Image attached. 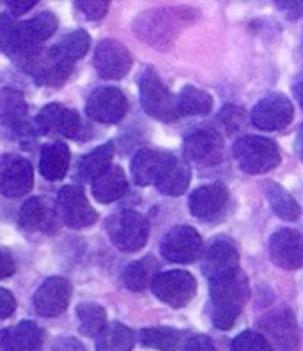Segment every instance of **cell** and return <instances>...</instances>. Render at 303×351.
Wrapping results in <instances>:
<instances>
[{"label": "cell", "instance_id": "cell-1", "mask_svg": "<svg viewBox=\"0 0 303 351\" xmlns=\"http://www.w3.org/2000/svg\"><path fill=\"white\" fill-rule=\"evenodd\" d=\"M211 322L217 328L229 330L248 300V277L236 270L226 277L210 280Z\"/></svg>", "mask_w": 303, "mask_h": 351}, {"label": "cell", "instance_id": "cell-2", "mask_svg": "<svg viewBox=\"0 0 303 351\" xmlns=\"http://www.w3.org/2000/svg\"><path fill=\"white\" fill-rule=\"evenodd\" d=\"M239 169L247 174H265L280 163V151L274 141L248 135L241 137L232 147Z\"/></svg>", "mask_w": 303, "mask_h": 351}, {"label": "cell", "instance_id": "cell-3", "mask_svg": "<svg viewBox=\"0 0 303 351\" xmlns=\"http://www.w3.org/2000/svg\"><path fill=\"white\" fill-rule=\"evenodd\" d=\"M138 89H141V103L145 114L165 123H174L175 119H180L175 108V96L153 68L142 71L138 78Z\"/></svg>", "mask_w": 303, "mask_h": 351}, {"label": "cell", "instance_id": "cell-4", "mask_svg": "<svg viewBox=\"0 0 303 351\" xmlns=\"http://www.w3.org/2000/svg\"><path fill=\"white\" fill-rule=\"evenodd\" d=\"M107 231L116 249L123 252H137L147 243L149 223L137 211H121L108 219Z\"/></svg>", "mask_w": 303, "mask_h": 351}, {"label": "cell", "instance_id": "cell-5", "mask_svg": "<svg viewBox=\"0 0 303 351\" xmlns=\"http://www.w3.org/2000/svg\"><path fill=\"white\" fill-rule=\"evenodd\" d=\"M154 296L163 304L181 308L193 300L197 293V282L192 274L184 270H171L158 274L151 282Z\"/></svg>", "mask_w": 303, "mask_h": 351}, {"label": "cell", "instance_id": "cell-6", "mask_svg": "<svg viewBox=\"0 0 303 351\" xmlns=\"http://www.w3.org/2000/svg\"><path fill=\"white\" fill-rule=\"evenodd\" d=\"M260 332L271 346L277 351H296L300 344L298 325H296L295 314L289 308H278L274 313L266 314L259 319Z\"/></svg>", "mask_w": 303, "mask_h": 351}, {"label": "cell", "instance_id": "cell-7", "mask_svg": "<svg viewBox=\"0 0 303 351\" xmlns=\"http://www.w3.org/2000/svg\"><path fill=\"white\" fill-rule=\"evenodd\" d=\"M180 14V11H178ZM178 14L169 13L165 9H154L149 13H144L137 18V22L133 23L137 34L141 39L147 41L153 47L160 48H169L172 41L178 36V22H184V20H178Z\"/></svg>", "mask_w": 303, "mask_h": 351}, {"label": "cell", "instance_id": "cell-8", "mask_svg": "<svg viewBox=\"0 0 303 351\" xmlns=\"http://www.w3.org/2000/svg\"><path fill=\"white\" fill-rule=\"evenodd\" d=\"M56 210L60 222H64L71 229H84L98 220V213L90 208L86 193L78 186H64L60 190Z\"/></svg>", "mask_w": 303, "mask_h": 351}, {"label": "cell", "instance_id": "cell-9", "mask_svg": "<svg viewBox=\"0 0 303 351\" xmlns=\"http://www.w3.org/2000/svg\"><path fill=\"white\" fill-rule=\"evenodd\" d=\"M128 110V99L117 87H99L89 96L86 105L87 116L96 123L116 125Z\"/></svg>", "mask_w": 303, "mask_h": 351}, {"label": "cell", "instance_id": "cell-10", "mask_svg": "<svg viewBox=\"0 0 303 351\" xmlns=\"http://www.w3.org/2000/svg\"><path fill=\"white\" fill-rule=\"evenodd\" d=\"M162 256L171 263H192L202 252L201 234L190 226H178L167 232L160 245Z\"/></svg>", "mask_w": 303, "mask_h": 351}, {"label": "cell", "instance_id": "cell-11", "mask_svg": "<svg viewBox=\"0 0 303 351\" xmlns=\"http://www.w3.org/2000/svg\"><path fill=\"white\" fill-rule=\"evenodd\" d=\"M34 125L39 133L66 138H77L82 128L80 116L77 112L59 103H50L41 108L36 116Z\"/></svg>", "mask_w": 303, "mask_h": 351}, {"label": "cell", "instance_id": "cell-12", "mask_svg": "<svg viewBox=\"0 0 303 351\" xmlns=\"http://www.w3.org/2000/svg\"><path fill=\"white\" fill-rule=\"evenodd\" d=\"M34 169L22 156H5L0 163V195L9 199L22 197L32 190Z\"/></svg>", "mask_w": 303, "mask_h": 351}, {"label": "cell", "instance_id": "cell-13", "mask_svg": "<svg viewBox=\"0 0 303 351\" xmlns=\"http://www.w3.org/2000/svg\"><path fill=\"white\" fill-rule=\"evenodd\" d=\"M295 117V108L287 96L269 95L260 99L250 114V121L254 126L265 132H277L286 128Z\"/></svg>", "mask_w": 303, "mask_h": 351}, {"label": "cell", "instance_id": "cell-14", "mask_svg": "<svg viewBox=\"0 0 303 351\" xmlns=\"http://www.w3.org/2000/svg\"><path fill=\"white\" fill-rule=\"evenodd\" d=\"M202 274L210 280L226 277L239 270V254L234 243L223 236H218L202 250Z\"/></svg>", "mask_w": 303, "mask_h": 351}, {"label": "cell", "instance_id": "cell-15", "mask_svg": "<svg viewBox=\"0 0 303 351\" xmlns=\"http://www.w3.org/2000/svg\"><path fill=\"white\" fill-rule=\"evenodd\" d=\"M94 66L105 80H119L132 68V56L128 48L116 39L99 41L94 51Z\"/></svg>", "mask_w": 303, "mask_h": 351}, {"label": "cell", "instance_id": "cell-16", "mask_svg": "<svg viewBox=\"0 0 303 351\" xmlns=\"http://www.w3.org/2000/svg\"><path fill=\"white\" fill-rule=\"evenodd\" d=\"M69 300H71V284L68 278L50 277L39 286L32 304L39 316L56 317L68 308Z\"/></svg>", "mask_w": 303, "mask_h": 351}, {"label": "cell", "instance_id": "cell-17", "mask_svg": "<svg viewBox=\"0 0 303 351\" xmlns=\"http://www.w3.org/2000/svg\"><path fill=\"white\" fill-rule=\"evenodd\" d=\"M18 223L25 231L53 234L59 229L60 219L56 204H51V201L45 197H32L22 206L18 213Z\"/></svg>", "mask_w": 303, "mask_h": 351}, {"label": "cell", "instance_id": "cell-18", "mask_svg": "<svg viewBox=\"0 0 303 351\" xmlns=\"http://www.w3.org/2000/svg\"><path fill=\"white\" fill-rule=\"evenodd\" d=\"M269 257L284 270H298L303 265V240L296 229H278L269 240Z\"/></svg>", "mask_w": 303, "mask_h": 351}, {"label": "cell", "instance_id": "cell-19", "mask_svg": "<svg viewBox=\"0 0 303 351\" xmlns=\"http://www.w3.org/2000/svg\"><path fill=\"white\" fill-rule=\"evenodd\" d=\"M184 154L195 163L213 167L222 162L223 141L215 130H195L184 138Z\"/></svg>", "mask_w": 303, "mask_h": 351}, {"label": "cell", "instance_id": "cell-20", "mask_svg": "<svg viewBox=\"0 0 303 351\" xmlns=\"http://www.w3.org/2000/svg\"><path fill=\"white\" fill-rule=\"evenodd\" d=\"M57 30V18L51 13H39L27 22H16L13 45L5 53L11 56L13 51L25 47H41L45 39L53 36Z\"/></svg>", "mask_w": 303, "mask_h": 351}, {"label": "cell", "instance_id": "cell-21", "mask_svg": "<svg viewBox=\"0 0 303 351\" xmlns=\"http://www.w3.org/2000/svg\"><path fill=\"white\" fill-rule=\"evenodd\" d=\"M174 154L162 153L158 149H141L132 162L133 181L138 186L156 184L162 178L163 171L169 165Z\"/></svg>", "mask_w": 303, "mask_h": 351}, {"label": "cell", "instance_id": "cell-22", "mask_svg": "<svg viewBox=\"0 0 303 351\" xmlns=\"http://www.w3.org/2000/svg\"><path fill=\"white\" fill-rule=\"evenodd\" d=\"M0 125L8 126L20 135L30 133L25 98L16 89H0Z\"/></svg>", "mask_w": 303, "mask_h": 351}, {"label": "cell", "instance_id": "cell-23", "mask_svg": "<svg viewBox=\"0 0 303 351\" xmlns=\"http://www.w3.org/2000/svg\"><path fill=\"white\" fill-rule=\"evenodd\" d=\"M227 197H229V192L222 183L206 184V186L193 190L190 199H188V208H190V213L193 217L208 219V217H213L215 213L222 210L223 204L227 202Z\"/></svg>", "mask_w": 303, "mask_h": 351}, {"label": "cell", "instance_id": "cell-24", "mask_svg": "<svg viewBox=\"0 0 303 351\" xmlns=\"http://www.w3.org/2000/svg\"><path fill=\"white\" fill-rule=\"evenodd\" d=\"M93 195L94 199L101 204H108V202L119 201L124 197V193L128 192V180L126 174L117 165H110L107 171L99 174L96 180L93 181Z\"/></svg>", "mask_w": 303, "mask_h": 351}, {"label": "cell", "instance_id": "cell-25", "mask_svg": "<svg viewBox=\"0 0 303 351\" xmlns=\"http://www.w3.org/2000/svg\"><path fill=\"white\" fill-rule=\"evenodd\" d=\"M69 160H71V154H69V149L64 142H51L41 149L39 171H41L45 180L59 181L68 172Z\"/></svg>", "mask_w": 303, "mask_h": 351}, {"label": "cell", "instance_id": "cell-26", "mask_svg": "<svg viewBox=\"0 0 303 351\" xmlns=\"http://www.w3.org/2000/svg\"><path fill=\"white\" fill-rule=\"evenodd\" d=\"M90 47V38L86 30H75L69 32L68 36L60 39L59 43H56L51 48H48L50 57H53L59 62L73 66V62L86 56Z\"/></svg>", "mask_w": 303, "mask_h": 351}, {"label": "cell", "instance_id": "cell-27", "mask_svg": "<svg viewBox=\"0 0 303 351\" xmlns=\"http://www.w3.org/2000/svg\"><path fill=\"white\" fill-rule=\"evenodd\" d=\"M192 180V171H190V165L183 160L172 156V160L169 162V165L163 171L162 178L156 183V189L160 190L165 195H181V193L186 192L188 184Z\"/></svg>", "mask_w": 303, "mask_h": 351}, {"label": "cell", "instance_id": "cell-28", "mask_svg": "<svg viewBox=\"0 0 303 351\" xmlns=\"http://www.w3.org/2000/svg\"><path fill=\"white\" fill-rule=\"evenodd\" d=\"M158 271L160 263L156 261V257H142V259L132 263V265L124 270V286L128 287L130 291H144L145 287L151 286V282H153L154 277L158 275Z\"/></svg>", "mask_w": 303, "mask_h": 351}, {"label": "cell", "instance_id": "cell-29", "mask_svg": "<svg viewBox=\"0 0 303 351\" xmlns=\"http://www.w3.org/2000/svg\"><path fill=\"white\" fill-rule=\"evenodd\" d=\"M178 116H206L213 108V98L206 90L186 86L175 96Z\"/></svg>", "mask_w": 303, "mask_h": 351}, {"label": "cell", "instance_id": "cell-30", "mask_svg": "<svg viewBox=\"0 0 303 351\" xmlns=\"http://www.w3.org/2000/svg\"><path fill=\"white\" fill-rule=\"evenodd\" d=\"M112 156H114V144L110 142L90 151L78 163V178L86 183H93L99 174L110 167Z\"/></svg>", "mask_w": 303, "mask_h": 351}, {"label": "cell", "instance_id": "cell-31", "mask_svg": "<svg viewBox=\"0 0 303 351\" xmlns=\"http://www.w3.org/2000/svg\"><path fill=\"white\" fill-rule=\"evenodd\" d=\"M9 343L13 351H41L45 332L34 322H22L9 330Z\"/></svg>", "mask_w": 303, "mask_h": 351}, {"label": "cell", "instance_id": "cell-32", "mask_svg": "<svg viewBox=\"0 0 303 351\" xmlns=\"http://www.w3.org/2000/svg\"><path fill=\"white\" fill-rule=\"evenodd\" d=\"M133 346H135V334L121 323L105 326L96 341L98 351H132Z\"/></svg>", "mask_w": 303, "mask_h": 351}, {"label": "cell", "instance_id": "cell-33", "mask_svg": "<svg viewBox=\"0 0 303 351\" xmlns=\"http://www.w3.org/2000/svg\"><path fill=\"white\" fill-rule=\"evenodd\" d=\"M265 195L268 199L271 210L284 220H296L300 217V204L295 201L287 190H284L278 183L266 181L263 184Z\"/></svg>", "mask_w": 303, "mask_h": 351}, {"label": "cell", "instance_id": "cell-34", "mask_svg": "<svg viewBox=\"0 0 303 351\" xmlns=\"http://www.w3.org/2000/svg\"><path fill=\"white\" fill-rule=\"evenodd\" d=\"M77 317L80 334L87 335V337L99 335V332L107 326V313H105V308L99 304H94V302H84V304L78 305Z\"/></svg>", "mask_w": 303, "mask_h": 351}, {"label": "cell", "instance_id": "cell-35", "mask_svg": "<svg viewBox=\"0 0 303 351\" xmlns=\"http://www.w3.org/2000/svg\"><path fill=\"white\" fill-rule=\"evenodd\" d=\"M181 332L171 326H153L141 332V343L158 351H175L181 343Z\"/></svg>", "mask_w": 303, "mask_h": 351}, {"label": "cell", "instance_id": "cell-36", "mask_svg": "<svg viewBox=\"0 0 303 351\" xmlns=\"http://www.w3.org/2000/svg\"><path fill=\"white\" fill-rule=\"evenodd\" d=\"M231 351H274V350H271L268 341H266L259 332L247 330V332H241V334L232 341Z\"/></svg>", "mask_w": 303, "mask_h": 351}, {"label": "cell", "instance_id": "cell-37", "mask_svg": "<svg viewBox=\"0 0 303 351\" xmlns=\"http://www.w3.org/2000/svg\"><path fill=\"white\" fill-rule=\"evenodd\" d=\"M220 121L226 126L227 133H236L243 128L245 125V112L238 105H226L220 112Z\"/></svg>", "mask_w": 303, "mask_h": 351}, {"label": "cell", "instance_id": "cell-38", "mask_svg": "<svg viewBox=\"0 0 303 351\" xmlns=\"http://www.w3.org/2000/svg\"><path fill=\"white\" fill-rule=\"evenodd\" d=\"M16 22L11 14H0V50L8 51L13 45Z\"/></svg>", "mask_w": 303, "mask_h": 351}, {"label": "cell", "instance_id": "cell-39", "mask_svg": "<svg viewBox=\"0 0 303 351\" xmlns=\"http://www.w3.org/2000/svg\"><path fill=\"white\" fill-rule=\"evenodd\" d=\"M75 5H77L89 20H101L108 11V2H94V0L93 2H86V0H80V2H77Z\"/></svg>", "mask_w": 303, "mask_h": 351}, {"label": "cell", "instance_id": "cell-40", "mask_svg": "<svg viewBox=\"0 0 303 351\" xmlns=\"http://www.w3.org/2000/svg\"><path fill=\"white\" fill-rule=\"evenodd\" d=\"M183 351H217L213 341L206 335H195L184 344Z\"/></svg>", "mask_w": 303, "mask_h": 351}, {"label": "cell", "instance_id": "cell-41", "mask_svg": "<svg viewBox=\"0 0 303 351\" xmlns=\"http://www.w3.org/2000/svg\"><path fill=\"white\" fill-rule=\"evenodd\" d=\"M14 308H16L14 296L8 289L0 287V319H5V317L11 316L14 313Z\"/></svg>", "mask_w": 303, "mask_h": 351}, {"label": "cell", "instance_id": "cell-42", "mask_svg": "<svg viewBox=\"0 0 303 351\" xmlns=\"http://www.w3.org/2000/svg\"><path fill=\"white\" fill-rule=\"evenodd\" d=\"M51 351H86V346L75 337H62L57 339Z\"/></svg>", "mask_w": 303, "mask_h": 351}, {"label": "cell", "instance_id": "cell-43", "mask_svg": "<svg viewBox=\"0 0 303 351\" xmlns=\"http://www.w3.org/2000/svg\"><path fill=\"white\" fill-rule=\"evenodd\" d=\"M16 270V265H14V259L11 257V254L5 252V250H0V278L11 277Z\"/></svg>", "mask_w": 303, "mask_h": 351}, {"label": "cell", "instance_id": "cell-44", "mask_svg": "<svg viewBox=\"0 0 303 351\" xmlns=\"http://www.w3.org/2000/svg\"><path fill=\"white\" fill-rule=\"evenodd\" d=\"M36 4H38L36 0H29V2H14V0H9L5 5H8L9 11H11V14H13V16H18V14L27 13V11L34 8Z\"/></svg>", "mask_w": 303, "mask_h": 351}, {"label": "cell", "instance_id": "cell-45", "mask_svg": "<svg viewBox=\"0 0 303 351\" xmlns=\"http://www.w3.org/2000/svg\"><path fill=\"white\" fill-rule=\"evenodd\" d=\"M278 8H284L282 11H286L289 18H298L303 13L302 2H277Z\"/></svg>", "mask_w": 303, "mask_h": 351}, {"label": "cell", "instance_id": "cell-46", "mask_svg": "<svg viewBox=\"0 0 303 351\" xmlns=\"http://www.w3.org/2000/svg\"><path fill=\"white\" fill-rule=\"evenodd\" d=\"M0 351H13L9 343V330H0Z\"/></svg>", "mask_w": 303, "mask_h": 351}]
</instances>
